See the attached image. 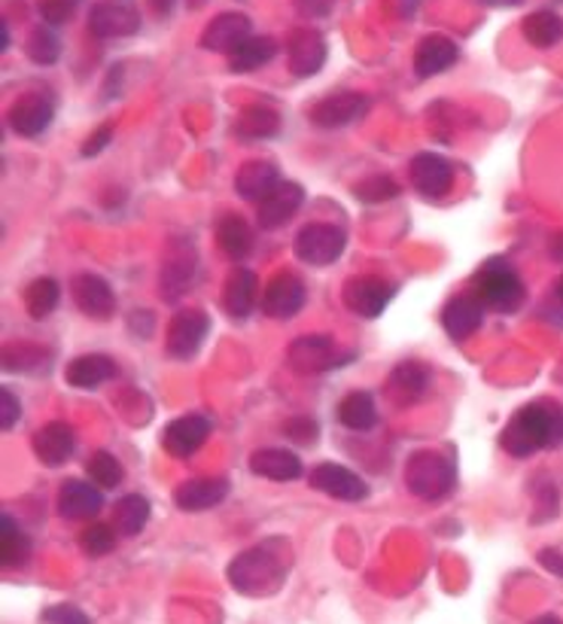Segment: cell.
<instances>
[{
    "label": "cell",
    "instance_id": "e575fe53",
    "mask_svg": "<svg viewBox=\"0 0 563 624\" xmlns=\"http://www.w3.org/2000/svg\"><path fill=\"white\" fill-rule=\"evenodd\" d=\"M521 31L527 43H533L539 49H551L563 37V19L551 10H539V13H530L524 19Z\"/></svg>",
    "mask_w": 563,
    "mask_h": 624
},
{
    "label": "cell",
    "instance_id": "681fc988",
    "mask_svg": "<svg viewBox=\"0 0 563 624\" xmlns=\"http://www.w3.org/2000/svg\"><path fill=\"white\" fill-rule=\"evenodd\" d=\"M539 564L549 569L551 576L563 579V554L558 552V549H542V552H539Z\"/></svg>",
    "mask_w": 563,
    "mask_h": 624
},
{
    "label": "cell",
    "instance_id": "74e56055",
    "mask_svg": "<svg viewBox=\"0 0 563 624\" xmlns=\"http://www.w3.org/2000/svg\"><path fill=\"white\" fill-rule=\"evenodd\" d=\"M0 525H3V533H0V567L10 569L25 561V554H28V540H25V533L19 530L13 515H3Z\"/></svg>",
    "mask_w": 563,
    "mask_h": 624
},
{
    "label": "cell",
    "instance_id": "60d3db41",
    "mask_svg": "<svg viewBox=\"0 0 563 624\" xmlns=\"http://www.w3.org/2000/svg\"><path fill=\"white\" fill-rule=\"evenodd\" d=\"M31 363H46V351L31 348V344H7L0 351V366L7 372H25Z\"/></svg>",
    "mask_w": 563,
    "mask_h": 624
},
{
    "label": "cell",
    "instance_id": "7c38bea8",
    "mask_svg": "<svg viewBox=\"0 0 563 624\" xmlns=\"http://www.w3.org/2000/svg\"><path fill=\"white\" fill-rule=\"evenodd\" d=\"M286 363H290V369L302 372V375L332 369V366H338L336 341L329 335H302L290 344Z\"/></svg>",
    "mask_w": 563,
    "mask_h": 624
},
{
    "label": "cell",
    "instance_id": "11a10c76",
    "mask_svg": "<svg viewBox=\"0 0 563 624\" xmlns=\"http://www.w3.org/2000/svg\"><path fill=\"white\" fill-rule=\"evenodd\" d=\"M558 296H561V302H563V278L558 281Z\"/></svg>",
    "mask_w": 563,
    "mask_h": 624
},
{
    "label": "cell",
    "instance_id": "6da1fadb",
    "mask_svg": "<svg viewBox=\"0 0 563 624\" xmlns=\"http://www.w3.org/2000/svg\"><path fill=\"white\" fill-rule=\"evenodd\" d=\"M290 564H293V554L286 549V542H259L228 564V582L241 594L268 597L281 588L290 573Z\"/></svg>",
    "mask_w": 563,
    "mask_h": 624
},
{
    "label": "cell",
    "instance_id": "d6a6232c",
    "mask_svg": "<svg viewBox=\"0 0 563 624\" xmlns=\"http://www.w3.org/2000/svg\"><path fill=\"white\" fill-rule=\"evenodd\" d=\"M274 56H278V43L271 37H250L228 56V68H232V73H254Z\"/></svg>",
    "mask_w": 563,
    "mask_h": 624
},
{
    "label": "cell",
    "instance_id": "f907efd6",
    "mask_svg": "<svg viewBox=\"0 0 563 624\" xmlns=\"http://www.w3.org/2000/svg\"><path fill=\"white\" fill-rule=\"evenodd\" d=\"M153 10L159 15H168L174 10V0H153Z\"/></svg>",
    "mask_w": 563,
    "mask_h": 624
},
{
    "label": "cell",
    "instance_id": "816d5d0a",
    "mask_svg": "<svg viewBox=\"0 0 563 624\" xmlns=\"http://www.w3.org/2000/svg\"><path fill=\"white\" fill-rule=\"evenodd\" d=\"M481 3H488V7H515L521 0H481Z\"/></svg>",
    "mask_w": 563,
    "mask_h": 624
},
{
    "label": "cell",
    "instance_id": "bcb514c9",
    "mask_svg": "<svg viewBox=\"0 0 563 624\" xmlns=\"http://www.w3.org/2000/svg\"><path fill=\"white\" fill-rule=\"evenodd\" d=\"M19 412H22V405H19L15 393L10 387H3V390H0V429H3V433L13 429L15 421H19Z\"/></svg>",
    "mask_w": 563,
    "mask_h": 624
},
{
    "label": "cell",
    "instance_id": "44dd1931",
    "mask_svg": "<svg viewBox=\"0 0 563 624\" xmlns=\"http://www.w3.org/2000/svg\"><path fill=\"white\" fill-rule=\"evenodd\" d=\"M278 186H281V170H278L274 162H266V158L247 162L235 174V192L244 201H259L262 204Z\"/></svg>",
    "mask_w": 563,
    "mask_h": 624
},
{
    "label": "cell",
    "instance_id": "ffe728a7",
    "mask_svg": "<svg viewBox=\"0 0 563 624\" xmlns=\"http://www.w3.org/2000/svg\"><path fill=\"white\" fill-rule=\"evenodd\" d=\"M73 302L85 317H95V320H107L116 311V296H113L110 284L98 274H77L73 278Z\"/></svg>",
    "mask_w": 563,
    "mask_h": 624
},
{
    "label": "cell",
    "instance_id": "c3c4849f",
    "mask_svg": "<svg viewBox=\"0 0 563 624\" xmlns=\"http://www.w3.org/2000/svg\"><path fill=\"white\" fill-rule=\"evenodd\" d=\"M332 3H336V0H296V10L298 15H305V19H324V15L332 10Z\"/></svg>",
    "mask_w": 563,
    "mask_h": 624
},
{
    "label": "cell",
    "instance_id": "83f0119b",
    "mask_svg": "<svg viewBox=\"0 0 563 624\" xmlns=\"http://www.w3.org/2000/svg\"><path fill=\"white\" fill-rule=\"evenodd\" d=\"M250 469L259 479H271V482H296L302 475V460L286 448H259L250 457Z\"/></svg>",
    "mask_w": 563,
    "mask_h": 624
},
{
    "label": "cell",
    "instance_id": "4316f807",
    "mask_svg": "<svg viewBox=\"0 0 563 624\" xmlns=\"http://www.w3.org/2000/svg\"><path fill=\"white\" fill-rule=\"evenodd\" d=\"M256 293H259V281H256V274L250 269H238L228 274V281H225V293H223V305L225 311L232 320H244V317H250L256 305Z\"/></svg>",
    "mask_w": 563,
    "mask_h": 624
},
{
    "label": "cell",
    "instance_id": "3957f363",
    "mask_svg": "<svg viewBox=\"0 0 563 624\" xmlns=\"http://www.w3.org/2000/svg\"><path fill=\"white\" fill-rule=\"evenodd\" d=\"M406 484L414 497L438 503L448 497L457 484V463L454 457L442 451H418L406 463Z\"/></svg>",
    "mask_w": 563,
    "mask_h": 624
},
{
    "label": "cell",
    "instance_id": "1f68e13d",
    "mask_svg": "<svg viewBox=\"0 0 563 624\" xmlns=\"http://www.w3.org/2000/svg\"><path fill=\"white\" fill-rule=\"evenodd\" d=\"M281 128V116L278 110H271L266 104H254L247 110H241L238 122H235V134L244 138V141H266V138H274Z\"/></svg>",
    "mask_w": 563,
    "mask_h": 624
},
{
    "label": "cell",
    "instance_id": "d590c367",
    "mask_svg": "<svg viewBox=\"0 0 563 624\" xmlns=\"http://www.w3.org/2000/svg\"><path fill=\"white\" fill-rule=\"evenodd\" d=\"M146 521H150V503H146V497L131 494V497H122L116 503L113 527H116L122 537H138Z\"/></svg>",
    "mask_w": 563,
    "mask_h": 624
},
{
    "label": "cell",
    "instance_id": "9c48e42d",
    "mask_svg": "<svg viewBox=\"0 0 563 624\" xmlns=\"http://www.w3.org/2000/svg\"><path fill=\"white\" fill-rule=\"evenodd\" d=\"M208 439H211V421L204 414H186L162 429V448L180 460L196 455Z\"/></svg>",
    "mask_w": 563,
    "mask_h": 624
},
{
    "label": "cell",
    "instance_id": "52a82bcc",
    "mask_svg": "<svg viewBox=\"0 0 563 624\" xmlns=\"http://www.w3.org/2000/svg\"><path fill=\"white\" fill-rule=\"evenodd\" d=\"M411 186L423 199H445L454 186V168L438 153H418L411 158Z\"/></svg>",
    "mask_w": 563,
    "mask_h": 624
},
{
    "label": "cell",
    "instance_id": "7a4b0ae2",
    "mask_svg": "<svg viewBox=\"0 0 563 624\" xmlns=\"http://www.w3.org/2000/svg\"><path fill=\"white\" fill-rule=\"evenodd\" d=\"M500 441L512 457H530L542 448H558L563 441V409L551 399L524 405L508 421Z\"/></svg>",
    "mask_w": 563,
    "mask_h": 624
},
{
    "label": "cell",
    "instance_id": "836d02e7",
    "mask_svg": "<svg viewBox=\"0 0 563 624\" xmlns=\"http://www.w3.org/2000/svg\"><path fill=\"white\" fill-rule=\"evenodd\" d=\"M338 421L348 426V429H356V433L372 429V426L378 424V409H375L372 393L356 390L351 397L341 399V405H338Z\"/></svg>",
    "mask_w": 563,
    "mask_h": 624
},
{
    "label": "cell",
    "instance_id": "f35d334b",
    "mask_svg": "<svg viewBox=\"0 0 563 624\" xmlns=\"http://www.w3.org/2000/svg\"><path fill=\"white\" fill-rule=\"evenodd\" d=\"M89 479L92 484H98L101 491H113L116 484L122 482V467H119V460L107 451H95V455L89 457Z\"/></svg>",
    "mask_w": 563,
    "mask_h": 624
},
{
    "label": "cell",
    "instance_id": "f546056e",
    "mask_svg": "<svg viewBox=\"0 0 563 624\" xmlns=\"http://www.w3.org/2000/svg\"><path fill=\"white\" fill-rule=\"evenodd\" d=\"M113 375H116V363L104 354L77 356L71 366H68V372H64L68 384L80 387V390H95L98 384L110 381Z\"/></svg>",
    "mask_w": 563,
    "mask_h": 624
},
{
    "label": "cell",
    "instance_id": "7dc6e473",
    "mask_svg": "<svg viewBox=\"0 0 563 624\" xmlns=\"http://www.w3.org/2000/svg\"><path fill=\"white\" fill-rule=\"evenodd\" d=\"M113 141V128L110 126H101L89 141H85L83 146V156H98V153H104L107 150V143Z\"/></svg>",
    "mask_w": 563,
    "mask_h": 624
},
{
    "label": "cell",
    "instance_id": "603a6c76",
    "mask_svg": "<svg viewBox=\"0 0 563 624\" xmlns=\"http://www.w3.org/2000/svg\"><path fill=\"white\" fill-rule=\"evenodd\" d=\"M426 387H430V372L426 366L421 363H399L394 372H390V378H387V397L394 405L399 409H406L411 402H418V399L426 393Z\"/></svg>",
    "mask_w": 563,
    "mask_h": 624
},
{
    "label": "cell",
    "instance_id": "ee69618b",
    "mask_svg": "<svg viewBox=\"0 0 563 624\" xmlns=\"http://www.w3.org/2000/svg\"><path fill=\"white\" fill-rule=\"evenodd\" d=\"M77 7H80V0H40V3H37L40 19L43 22H49V25H64V22L77 13Z\"/></svg>",
    "mask_w": 563,
    "mask_h": 624
},
{
    "label": "cell",
    "instance_id": "ac0fdd59",
    "mask_svg": "<svg viewBox=\"0 0 563 624\" xmlns=\"http://www.w3.org/2000/svg\"><path fill=\"white\" fill-rule=\"evenodd\" d=\"M101 509H104V497H101L98 484L77 482V479L61 484V491H58V515L61 518H68V521H89Z\"/></svg>",
    "mask_w": 563,
    "mask_h": 624
},
{
    "label": "cell",
    "instance_id": "b9f144b4",
    "mask_svg": "<svg viewBox=\"0 0 563 624\" xmlns=\"http://www.w3.org/2000/svg\"><path fill=\"white\" fill-rule=\"evenodd\" d=\"M80 545L89 557H104L116 549V533L107 525H92L80 533Z\"/></svg>",
    "mask_w": 563,
    "mask_h": 624
},
{
    "label": "cell",
    "instance_id": "8d00e7d4",
    "mask_svg": "<svg viewBox=\"0 0 563 624\" xmlns=\"http://www.w3.org/2000/svg\"><path fill=\"white\" fill-rule=\"evenodd\" d=\"M58 298H61V290H58L52 278H37V281L25 290V305H28V314L34 320H46L49 314L56 311Z\"/></svg>",
    "mask_w": 563,
    "mask_h": 624
},
{
    "label": "cell",
    "instance_id": "cb8c5ba5",
    "mask_svg": "<svg viewBox=\"0 0 563 624\" xmlns=\"http://www.w3.org/2000/svg\"><path fill=\"white\" fill-rule=\"evenodd\" d=\"M326 61V40L310 28L293 31L290 37V71L296 76H314L324 68Z\"/></svg>",
    "mask_w": 563,
    "mask_h": 624
},
{
    "label": "cell",
    "instance_id": "8fae6325",
    "mask_svg": "<svg viewBox=\"0 0 563 624\" xmlns=\"http://www.w3.org/2000/svg\"><path fill=\"white\" fill-rule=\"evenodd\" d=\"M305 305V284L302 278L293 274V271H281L274 274L266 286V296H262V308H266L268 317L274 320H290L296 317Z\"/></svg>",
    "mask_w": 563,
    "mask_h": 624
},
{
    "label": "cell",
    "instance_id": "4dcf8cb0",
    "mask_svg": "<svg viewBox=\"0 0 563 624\" xmlns=\"http://www.w3.org/2000/svg\"><path fill=\"white\" fill-rule=\"evenodd\" d=\"M216 242L223 247V254L232 259V262H244L247 256L254 254V232L250 226L235 216V213H228L220 220V226H216Z\"/></svg>",
    "mask_w": 563,
    "mask_h": 624
},
{
    "label": "cell",
    "instance_id": "ba28073f",
    "mask_svg": "<svg viewBox=\"0 0 563 624\" xmlns=\"http://www.w3.org/2000/svg\"><path fill=\"white\" fill-rule=\"evenodd\" d=\"M484 314H488V305L481 302L476 290L472 293H457L442 308V327L454 341H464L472 332H479V327L484 323Z\"/></svg>",
    "mask_w": 563,
    "mask_h": 624
},
{
    "label": "cell",
    "instance_id": "f1b7e54d",
    "mask_svg": "<svg viewBox=\"0 0 563 624\" xmlns=\"http://www.w3.org/2000/svg\"><path fill=\"white\" fill-rule=\"evenodd\" d=\"M228 497L225 479H189L177 487V506L184 511H208Z\"/></svg>",
    "mask_w": 563,
    "mask_h": 624
},
{
    "label": "cell",
    "instance_id": "484cf974",
    "mask_svg": "<svg viewBox=\"0 0 563 624\" xmlns=\"http://www.w3.org/2000/svg\"><path fill=\"white\" fill-rule=\"evenodd\" d=\"M305 201V189L298 184H281L262 204H259V226L262 228H281L293 220V213L302 208Z\"/></svg>",
    "mask_w": 563,
    "mask_h": 624
},
{
    "label": "cell",
    "instance_id": "5bb4252c",
    "mask_svg": "<svg viewBox=\"0 0 563 624\" xmlns=\"http://www.w3.org/2000/svg\"><path fill=\"white\" fill-rule=\"evenodd\" d=\"M254 37V22L244 13H223L213 19L211 25L201 34V46L208 52H225L232 56L241 43H247Z\"/></svg>",
    "mask_w": 563,
    "mask_h": 624
},
{
    "label": "cell",
    "instance_id": "ab89813d",
    "mask_svg": "<svg viewBox=\"0 0 563 624\" xmlns=\"http://www.w3.org/2000/svg\"><path fill=\"white\" fill-rule=\"evenodd\" d=\"M58 56H61V40H58L56 34L49 31V25H43L31 34L28 40V58L34 64H56Z\"/></svg>",
    "mask_w": 563,
    "mask_h": 624
},
{
    "label": "cell",
    "instance_id": "d6986e66",
    "mask_svg": "<svg viewBox=\"0 0 563 624\" xmlns=\"http://www.w3.org/2000/svg\"><path fill=\"white\" fill-rule=\"evenodd\" d=\"M77 448V436L64 421H49L34 433V455L46 467H61L68 463Z\"/></svg>",
    "mask_w": 563,
    "mask_h": 624
},
{
    "label": "cell",
    "instance_id": "7402d4cb",
    "mask_svg": "<svg viewBox=\"0 0 563 624\" xmlns=\"http://www.w3.org/2000/svg\"><path fill=\"white\" fill-rule=\"evenodd\" d=\"M457 58H460L457 43L445 37V34H430V37H423L418 52H414V71H418V76H423V80H430V76H438V73L454 68Z\"/></svg>",
    "mask_w": 563,
    "mask_h": 624
},
{
    "label": "cell",
    "instance_id": "8992f818",
    "mask_svg": "<svg viewBox=\"0 0 563 624\" xmlns=\"http://www.w3.org/2000/svg\"><path fill=\"white\" fill-rule=\"evenodd\" d=\"M211 332V317L198 308H186V311L174 314V320L168 323V354L174 360H192L201 351V344Z\"/></svg>",
    "mask_w": 563,
    "mask_h": 624
},
{
    "label": "cell",
    "instance_id": "2e32d148",
    "mask_svg": "<svg viewBox=\"0 0 563 624\" xmlns=\"http://www.w3.org/2000/svg\"><path fill=\"white\" fill-rule=\"evenodd\" d=\"M368 110L366 95L360 92H338L329 95L317 107H310V122L320 128H344L356 122Z\"/></svg>",
    "mask_w": 563,
    "mask_h": 624
},
{
    "label": "cell",
    "instance_id": "4fadbf2b",
    "mask_svg": "<svg viewBox=\"0 0 563 624\" xmlns=\"http://www.w3.org/2000/svg\"><path fill=\"white\" fill-rule=\"evenodd\" d=\"M138 28H141V13L131 3H98L89 13V31L101 40L131 37Z\"/></svg>",
    "mask_w": 563,
    "mask_h": 624
},
{
    "label": "cell",
    "instance_id": "7bdbcfd3",
    "mask_svg": "<svg viewBox=\"0 0 563 624\" xmlns=\"http://www.w3.org/2000/svg\"><path fill=\"white\" fill-rule=\"evenodd\" d=\"M356 196L363 201H387L399 196V186H396L394 177H368L363 184L356 186Z\"/></svg>",
    "mask_w": 563,
    "mask_h": 624
},
{
    "label": "cell",
    "instance_id": "30bf717a",
    "mask_svg": "<svg viewBox=\"0 0 563 624\" xmlns=\"http://www.w3.org/2000/svg\"><path fill=\"white\" fill-rule=\"evenodd\" d=\"M394 298V286L380 281L375 274H360L351 278L344 286V305L351 308L356 317H378L387 308V302Z\"/></svg>",
    "mask_w": 563,
    "mask_h": 624
},
{
    "label": "cell",
    "instance_id": "277c9868",
    "mask_svg": "<svg viewBox=\"0 0 563 624\" xmlns=\"http://www.w3.org/2000/svg\"><path fill=\"white\" fill-rule=\"evenodd\" d=\"M472 286L481 296V302L496 314H512L518 311L524 305V281L518 278V271L508 266L506 259H488L476 278H472Z\"/></svg>",
    "mask_w": 563,
    "mask_h": 624
},
{
    "label": "cell",
    "instance_id": "e0dca14e",
    "mask_svg": "<svg viewBox=\"0 0 563 624\" xmlns=\"http://www.w3.org/2000/svg\"><path fill=\"white\" fill-rule=\"evenodd\" d=\"M52 101L46 98V95H22V98L15 101L13 107H10V114H7V122L13 128L15 134H22V138H37L43 134L49 122H52Z\"/></svg>",
    "mask_w": 563,
    "mask_h": 624
},
{
    "label": "cell",
    "instance_id": "5b68a950",
    "mask_svg": "<svg viewBox=\"0 0 563 624\" xmlns=\"http://www.w3.org/2000/svg\"><path fill=\"white\" fill-rule=\"evenodd\" d=\"M344 244H348V235L332 223H308L296 235V256L308 266L324 269L344 254Z\"/></svg>",
    "mask_w": 563,
    "mask_h": 624
},
{
    "label": "cell",
    "instance_id": "db71d44e",
    "mask_svg": "<svg viewBox=\"0 0 563 624\" xmlns=\"http://www.w3.org/2000/svg\"><path fill=\"white\" fill-rule=\"evenodd\" d=\"M204 3H208V0H189V7H192V10H198V7H204Z\"/></svg>",
    "mask_w": 563,
    "mask_h": 624
},
{
    "label": "cell",
    "instance_id": "f5cc1de1",
    "mask_svg": "<svg viewBox=\"0 0 563 624\" xmlns=\"http://www.w3.org/2000/svg\"><path fill=\"white\" fill-rule=\"evenodd\" d=\"M533 624H563L561 619H558V615H539V619H536Z\"/></svg>",
    "mask_w": 563,
    "mask_h": 624
},
{
    "label": "cell",
    "instance_id": "f6af8a7d",
    "mask_svg": "<svg viewBox=\"0 0 563 624\" xmlns=\"http://www.w3.org/2000/svg\"><path fill=\"white\" fill-rule=\"evenodd\" d=\"M40 622L46 624H92V619L85 615L80 607H73V603H58V607H49V610H43Z\"/></svg>",
    "mask_w": 563,
    "mask_h": 624
},
{
    "label": "cell",
    "instance_id": "9a60e30c",
    "mask_svg": "<svg viewBox=\"0 0 563 624\" xmlns=\"http://www.w3.org/2000/svg\"><path fill=\"white\" fill-rule=\"evenodd\" d=\"M310 484H314V491H320L332 499H344V503H360L366 497V482L356 472H351L348 467H338V463H320L310 472Z\"/></svg>",
    "mask_w": 563,
    "mask_h": 624
},
{
    "label": "cell",
    "instance_id": "d4e9b609",
    "mask_svg": "<svg viewBox=\"0 0 563 624\" xmlns=\"http://www.w3.org/2000/svg\"><path fill=\"white\" fill-rule=\"evenodd\" d=\"M198 274V259L189 247H177L171 259L162 269V298L165 302H177L180 296L189 293V286Z\"/></svg>",
    "mask_w": 563,
    "mask_h": 624
}]
</instances>
